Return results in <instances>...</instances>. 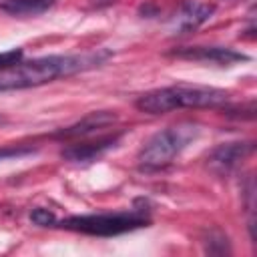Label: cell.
<instances>
[{
    "label": "cell",
    "instance_id": "cell-8",
    "mask_svg": "<svg viewBox=\"0 0 257 257\" xmlns=\"http://www.w3.org/2000/svg\"><path fill=\"white\" fill-rule=\"evenodd\" d=\"M118 141V135H110V137H100L96 141L90 143H76L70 145L62 151V157L74 163H86V161H94L98 155H102L106 149L114 147Z\"/></svg>",
    "mask_w": 257,
    "mask_h": 257
},
{
    "label": "cell",
    "instance_id": "cell-10",
    "mask_svg": "<svg viewBox=\"0 0 257 257\" xmlns=\"http://www.w3.org/2000/svg\"><path fill=\"white\" fill-rule=\"evenodd\" d=\"M215 6L213 4H201V2H189L185 8H183V14H181V28L183 30H191V28H197L199 24H203L205 20L211 18Z\"/></svg>",
    "mask_w": 257,
    "mask_h": 257
},
{
    "label": "cell",
    "instance_id": "cell-5",
    "mask_svg": "<svg viewBox=\"0 0 257 257\" xmlns=\"http://www.w3.org/2000/svg\"><path fill=\"white\" fill-rule=\"evenodd\" d=\"M177 58H185V60H199V62H215L221 66H229L233 62L239 60H247L245 54L227 48V46H189V48H179L171 52Z\"/></svg>",
    "mask_w": 257,
    "mask_h": 257
},
{
    "label": "cell",
    "instance_id": "cell-3",
    "mask_svg": "<svg viewBox=\"0 0 257 257\" xmlns=\"http://www.w3.org/2000/svg\"><path fill=\"white\" fill-rule=\"evenodd\" d=\"M58 227L84 233V235H96V237H114L122 235L141 227H149L151 219L143 209L133 211H116V213H92V215H72L62 221H56Z\"/></svg>",
    "mask_w": 257,
    "mask_h": 257
},
{
    "label": "cell",
    "instance_id": "cell-13",
    "mask_svg": "<svg viewBox=\"0 0 257 257\" xmlns=\"http://www.w3.org/2000/svg\"><path fill=\"white\" fill-rule=\"evenodd\" d=\"M34 149L32 147H0V161L6 159H18L24 155H32Z\"/></svg>",
    "mask_w": 257,
    "mask_h": 257
},
{
    "label": "cell",
    "instance_id": "cell-9",
    "mask_svg": "<svg viewBox=\"0 0 257 257\" xmlns=\"http://www.w3.org/2000/svg\"><path fill=\"white\" fill-rule=\"evenodd\" d=\"M56 0H2L0 10L10 16H36L46 12Z\"/></svg>",
    "mask_w": 257,
    "mask_h": 257
},
{
    "label": "cell",
    "instance_id": "cell-12",
    "mask_svg": "<svg viewBox=\"0 0 257 257\" xmlns=\"http://www.w3.org/2000/svg\"><path fill=\"white\" fill-rule=\"evenodd\" d=\"M22 48H12V50H6V52H0V70H8L12 66H16L18 62H22Z\"/></svg>",
    "mask_w": 257,
    "mask_h": 257
},
{
    "label": "cell",
    "instance_id": "cell-4",
    "mask_svg": "<svg viewBox=\"0 0 257 257\" xmlns=\"http://www.w3.org/2000/svg\"><path fill=\"white\" fill-rule=\"evenodd\" d=\"M199 135V126L193 122H181L155 133L139 151V163L143 169H161L181 155Z\"/></svg>",
    "mask_w": 257,
    "mask_h": 257
},
{
    "label": "cell",
    "instance_id": "cell-6",
    "mask_svg": "<svg viewBox=\"0 0 257 257\" xmlns=\"http://www.w3.org/2000/svg\"><path fill=\"white\" fill-rule=\"evenodd\" d=\"M253 151L251 143H223L209 155V167L217 173H229Z\"/></svg>",
    "mask_w": 257,
    "mask_h": 257
},
{
    "label": "cell",
    "instance_id": "cell-7",
    "mask_svg": "<svg viewBox=\"0 0 257 257\" xmlns=\"http://www.w3.org/2000/svg\"><path fill=\"white\" fill-rule=\"evenodd\" d=\"M116 120V114L108 112V110H98V112H90L86 116H82L78 122H74L72 126L68 128H62L56 133V137H62V139H78V137H88V135H94L96 131L112 124Z\"/></svg>",
    "mask_w": 257,
    "mask_h": 257
},
{
    "label": "cell",
    "instance_id": "cell-1",
    "mask_svg": "<svg viewBox=\"0 0 257 257\" xmlns=\"http://www.w3.org/2000/svg\"><path fill=\"white\" fill-rule=\"evenodd\" d=\"M106 58H108V52L98 50L90 54H52V56L34 58L28 62H18L16 66L0 74V92L40 86L62 76H72L76 72L98 66Z\"/></svg>",
    "mask_w": 257,
    "mask_h": 257
},
{
    "label": "cell",
    "instance_id": "cell-2",
    "mask_svg": "<svg viewBox=\"0 0 257 257\" xmlns=\"http://www.w3.org/2000/svg\"><path fill=\"white\" fill-rule=\"evenodd\" d=\"M229 92L215 86H199V84H173L157 90H149L137 98V108L149 114H165L179 108H207L221 106L229 102Z\"/></svg>",
    "mask_w": 257,
    "mask_h": 257
},
{
    "label": "cell",
    "instance_id": "cell-14",
    "mask_svg": "<svg viewBox=\"0 0 257 257\" xmlns=\"http://www.w3.org/2000/svg\"><path fill=\"white\" fill-rule=\"evenodd\" d=\"M0 122H4V116H0Z\"/></svg>",
    "mask_w": 257,
    "mask_h": 257
},
{
    "label": "cell",
    "instance_id": "cell-11",
    "mask_svg": "<svg viewBox=\"0 0 257 257\" xmlns=\"http://www.w3.org/2000/svg\"><path fill=\"white\" fill-rule=\"evenodd\" d=\"M30 221H32L34 225H40V227H52V225H56V217H54V213L48 211V209H42V207L32 209V213H30Z\"/></svg>",
    "mask_w": 257,
    "mask_h": 257
}]
</instances>
